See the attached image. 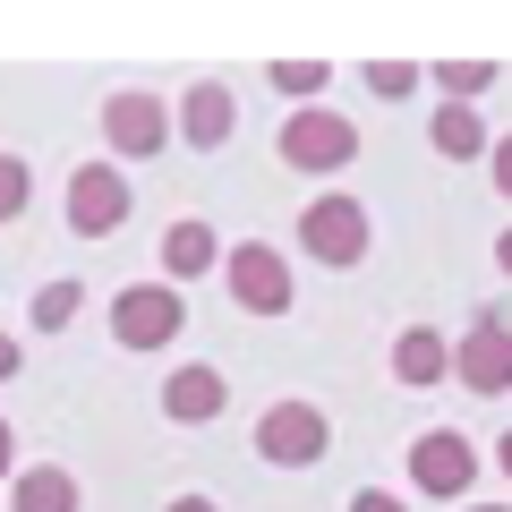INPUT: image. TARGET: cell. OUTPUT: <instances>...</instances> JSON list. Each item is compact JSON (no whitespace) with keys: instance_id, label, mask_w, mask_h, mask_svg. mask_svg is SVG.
Instances as JSON below:
<instances>
[{"instance_id":"cell-1","label":"cell","mask_w":512,"mask_h":512,"mask_svg":"<svg viewBox=\"0 0 512 512\" xmlns=\"http://www.w3.org/2000/svg\"><path fill=\"white\" fill-rule=\"evenodd\" d=\"M180 325H188L180 282H128V291L111 299V333H120V350H163V342H180Z\"/></svg>"},{"instance_id":"cell-2","label":"cell","mask_w":512,"mask_h":512,"mask_svg":"<svg viewBox=\"0 0 512 512\" xmlns=\"http://www.w3.org/2000/svg\"><path fill=\"white\" fill-rule=\"evenodd\" d=\"M325 444H333V427H325L316 402H274L265 419H256V453L274 461V470H316Z\"/></svg>"},{"instance_id":"cell-3","label":"cell","mask_w":512,"mask_h":512,"mask_svg":"<svg viewBox=\"0 0 512 512\" xmlns=\"http://www.w3.org/2000/svg\"><path fill=\"white\" fill-rule=\"evenodd\" d=\"M350 154H359V128H350L342 111L308 103V111L282 120V163H291V171H342Z\"/></svg>"},{"instance_id":"cell-4","label":"cell","mask_w":512,"mask_h":512,"mask_svg":"<svg viewBox=\"0 0 512 512\" xmlns=\"http://www.w3.org/2000/svg\"><path fill=\"white\" fill-rule=\"evenodd\" d=\"M222 282H231V299L248 316H282V308H291V256L265 248V239H239L231 265H222Z\"/></svg>"},{"instance_id":"cell-5","label":"cell","mask_w":512,"mask_h":512,"mask_svg":"<svg viewBox=\"0 0 512 512\" xmlns=\"http://www.w3.org/2000/svg\"><path fill=\"white\" fill-rule=\"evenodd\" d=\"M299 239H308L316 265H359L367 256V205L359 197H316L299 214Z\"/></svg>"},{"instance_id":"cell-6","label":"cell","mask_w":512,"mask_h":512,"mask_svg":"<svg viewBox=\"0 0 512 512\" xmlns=\"http://www.w3.org/2000/svg\"><path fill=\"white\" fill-rule=\"evenodd\" d=\"M120 222H128V180H120L111 163H86V171L69 180V231H77V239H111Z\"/></svg>"},{"instance_id":"cell-7","label":"cell","mask_w":512,"mask_h":512,"mask_svg":"<svg viewBox=\"0 0 512 512\" xmlns=\"http://www.w3.org/2000/svg\"><path fill=\"white\" fill-rule=\"evenodd\" d=\"M410 478H419V495H470V478H478L470 436H453V427H427V436L410 444Z\"/></svg>"},{"instance_id":"cell-8","label":"cell","mask_w":512,"mask_h":512,"mask_svg":"<svg viewBox=\"0 0 512 512\" xmlns=\"http://www.w3.org/2000/svg\"><path fill=\"white\" fill-rule=\"evenodd\" d=\"M453 376L470 384V393H504L512 384V325L504 316H478V325L453 342Z\"/></svg>"},{"instance_id":"cell-9","label":"cell","mask_w":512,"mask_h":512,"mask_svg":"<svg viewBox=\"0 0 512 512\" xmlns=\"http://www.w3.org/2000/svg\"><path fill=\"white\" fill-rule=\"evenodd\" d=\"M103 137H111V154L146 163V154H163V137H171V111L154 103V94H111V103H103Z\"/></svg>"},{"instance_id":"cell-10","label":"cell","mask_w":512,"mask_h":512,"mask_svg":"<svg viewBox=\"0 0 512 512\" xmlns=\"http://www.w3.org/2000/svg\"><path fill=\"white\" fill-rule=\"evenodd\" d=\"M222 402H231V376H222V367H171L163 376V410L180 427H205V419H222Z\"/></svg>"},{"instance_id":"cell-11","label":"cell","mask_w":512,"mask_h":512,"mask_svg":"<svg viewBox=\"0 0 512 512\" xmlns=\"http://www.w3.org/2000/svg\"><path fill=\"white\" fill-rule=\"evenodd\" d=\"M393 376H402V384H444V376H453L444 333H436V325H410L402 342H393Z\"/></svg>"},{"instance_id":"cell-12","label":"cell","mask_w":512,"mask_h":512,"mask_svg":"<svg viewBox=\"0 0 512 512\" xmlns=\"http://www.w3.org/2000/svg\"><path fill=\"white\" fill-rule=\"evenodd\" d=\"M9 512H77V478L52 470V461H35V470L9 478Z\"/></svg>"},{"instance_id":"cell-13","label":"cell","mask_w":512,"mask_h":512,"mask_svg":"<svg viewBox=\"0 0 512 512\" xmlns=\"http://www.w3.org/2000/svg\"><path fill=\"white\" fill-rule=\"evenodd\" d=\"M205 265H231V256H222V239L205 231V222H171V231H163V274L188 282V274H205Z\"/></svg>"},{"instance_id":"cell-14","label":"cell","mask_w":512,"mask_h":512,"mask_svg":"<svg viewBox=\"0 0 512 512\" xmlns=\"http://www.w3.org/2000/svg\"><path fill=\"white\" fill-rule=\"evenodd\" d=\"M180 128H188V146H205V154H214L222 137H231V94H222V86H188Z\"/></svg>"},{"instance_id":"cell-15","label":"cell","mask_w":512,"mask_h":512,"mask_svg":"<svg viewBox=\"0 0 512 512\" xmlns=\"http://www.w3.org/2000/svg\"><path fill=\"white\" fill-rule=\"evenodd\" d=\"M436 154H453V163H478V154H495L470 103H444V111H436Z\"/></svg>"},{"instance_id":"cell-16","label":"cell","mask_w":512,"mask_h":512,"mask_svg":"<svg viewBox=\"0 0 512 512\" xmlns=\"http://www.w3.org/2000/svg\"><path fill=\"white\" fill-rule=\"evenodd\" d=\"M77 308H86V291H77V282H43V291H35V333H60Z\"/></svg>"},{"instance_id":"cell-17","label":"cell","mask_w":512,"mask_h":512,"mask_svg":"<svg viewBox=\"0 0 512 512\" xmlns=\"http://www.w3.org/2000/svg\"><path fill=\"white\" fill-rule=\"evenodd\" d=\"M26 197H35V171H26L18 154H0V222H18Z\"/></svg>"},{"instance_id":"cell-18","label":"cell","mask_w":512,"mask_h":512,"mask_svg":"<svg viewBox=\"0 0 512 512\" xmlns=\"http://www.w3.org/2000/svg\"><path fill=\"white\" fill-rule=\"evenodd\" d=\"M265 77H274L282 94H325V60H274Z\"/></svg>"},{"instance_id":"cell-19","label":"cell","mask_w":512,"mask_h":512,"mask_svg":"<svg viewBox=\"0 0 512 512\" xmlns=\"http://www.w3.org/2000/svg\"><path fill=\"white\" fill-rule=\"evenodd\" d=\"M410 86H419L410 60H376V69H367V94H410Z\"/></svg>"},{"instance_id":"cell-20","label":"cell","mask_w":512,"mask_h":512,"mask_svg":"<svg viewBox=\"0 0 512 512\" xmlns=\"http://www.w3.org/2000/svg\"><path fill=\"white\" fill-rule=\"evenodd\" d=\"M487 86H495L487 60H453V69H444V94H487Z\"/></svg>"},{"instance_id":"cell-21","label":"cell","mask_w":512,"mask_h":512,"mask_svg":"<svg viewBox=\"0 0 512 512\" xmlns=\"http://www.w3.org/2000/svg\"><path fill=\"white\" fill-rule=\"evenodd\" d=\"M350 512H402V495H384V487H359V495H350Z\"/></svg>"},{"instance_id":"cell-22","label":"cell","mask_w":512,"mask_h":512,"mask_svg":"<svg viewBox=\"0 0 512 512\" xmlns=\"http://www.w3.org/2000/svg\"><path fill=\"white\" fill-rule=\"evenodd\" d=\"M487 163H495V188L512 197V137H495V154H487Z\"/></svg>"},{"instance_id":"cell-23","label":"cell","mask_w":512,"mask_h":512,"mask_svg":"<svg viewBox=\"0 0 512 512\" xmlns=\"http://www.w3.org/2000/svg\"><path fill=\"white\" fill-rule=\"evenodd\" d=\"M0 478H18V436H9V419H0Z\"/></svg>"},{"instance_id":"cell-24","label":"cell","mask_w":512,"mask_h":512,"mask_svg":"<svg viewBox=\"0 0 512 512\" xmlns=\"http://www.w3.org/2000/svg\"><path fill=\"white\" fill-rule=\"evenodd\" d=\"M18 376V333H0V384Z\"/></svg>"},{"instance_id":"cell-25","label":"cell","mask_w":512,"mask_h":512,"mask_svg":"<svg viewBox=\"0 0 512 512\" xmlns=\"http://www.w3.org/2000/svg\"><path fill=\"white\" fill-rule=\"evenodd\" d=\"M171 512H222L214 495H171Z\"/></svg>"},{"instance_id":"cell-26","label":"cell","mask_w":512,"mask_h":512,"mask_svg":"<svg viewBox=\"0 0 512 512\" xmlns=\"http://www.w3.org/2000/svg\"><path fill=\"white\" fill-rule=\"evenodd\" d=\"M495 470L512 478V427H504V436H495Z\"/></svg>"},{"instance_id":"cell-27","label":"cell","mask_w":512,"mask_h":512,"mask_svg":"<svg viewBox=\"0 0 512 512\" xmlns=\"http://www.w3.org/2000/svg\"><path fill=\"white\" fill-rule=\"evenodd\" d=\"M495 265H504V274H512V231H504V239H495Z\"/></svg>"},{"instance_id":"cell-28","label":"cell","mask_w":512,"mask_h":512,"mask_svg":"<svg viewBox=\"0 0 512 512\" xmlns=\"http://www.w3.org/2000/svg\"><path fill=\"white\" fill-rule=\"evenodd\" d=\"M470 512H512V504H470Z\"/></svg>"}]
</instances>
